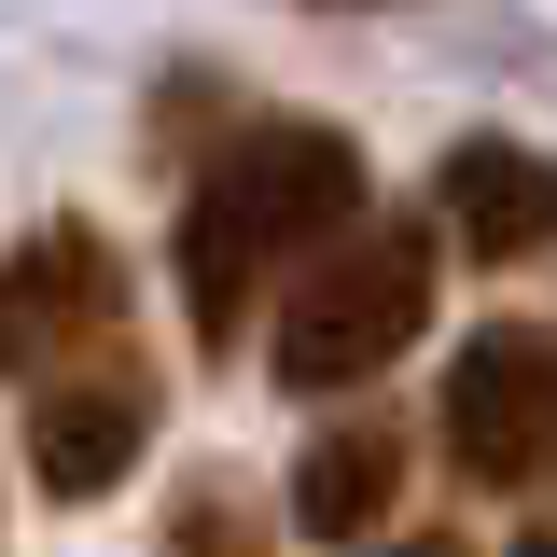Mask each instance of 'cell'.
Here are the masks:
<instances>
[{
  "label": "cell",
  "instance_id": "7a4b0ae2",
  "mask_svg": "<svg viewBox=\"0 0 557 557\" xmlns=\"http://www.w3.org/2000/svg\"><path fill=\"white\" fill-rule=\"evenodd\" d=\"M432 321V237L418 223H348L307 251V293L278 307V391H307V405H335L362 376H391Z\"/></svg>",
  "mask_w": 557,
  "mask_h": 557
},
{
  "label": "cell",
  "instance_id": "3957f363",
  "mask_svg": "<svg viewBox=\"0 0 557 557\" xmlns=\"http://www.w3.org/2000/svg\"><path fill=\"white\" fill-rule=\"evenodd\" d=\"M98 362H139V307H126V265L98 223H28L0 251V376L14 391H70Z\"/></svg>",
  "mask_w": 557,
  "mask_h": 557
},
{
  "label": "cell",
  "instance_id": "277c9868",
  "mask_svg": "<svg viewBox=\"0 0 557 557\" xmlns=\"http://www.w3.org/2000/svg\"><path fill=\"white\" fill-rule=\"evenodd\" d=\"M432 432H446L460 487H487V502L557 487V335H544V321H487V335H460L446 391H432Z\"/></svg>",
  "mask_w": 557,
  "mask_h": 557
},
{
  "label": "cell",
  "instance_id": "9c48e42d",
  "mask_svg": "<svg viewBox=\"0 0 557 557\" xmlns=\"http://www.w3.org/2000/svg\"><path fill=\"white\" fill-rule=\"evenodd\" d=\"M391 557H474V544H460V530H432V544H391Z\"/></svg>",
  "mask_w": 557,
  "mask_h": 557
},
{
  "label": "cell",
  "instance_id": "ba28073f",
  "mask_svg": "<svg viewBox=\"0 0 557 557\" xmlns=\"http://www.w3.org/2000/svg\"><path fill=\"white\" fill-rule=\"evenodd\" d=\"M168 557H265V502L237 474H196L182 502H168Z\"/></svg>",
  "mask_w": 557,
  "mask_h": 557
},
{
  "label": "cell",
  "instance_id": "52a82bcc",
  "mask_svg": "<svg viewBox=\"0 0 557 557\" xmlns=\"http://www.w3.org/2000/svg\"><path fill=\"white\" fill-rule=\"evenodd\" d=\"M391 502H405V432L391 418H348V432H321L293 460V530L307 544H362Z\"/></svg>",
  "mask_w": 557,
  "mask_h": 557
},
{
  "label": "cell",
  "instance_id": "6da1fadb",
  "mask_svg": "<svg viewBox=\"0 0 557 557\" xmlns=\"http://www.w3.org/2000/svg\"><path fill=\"white\" fill-rule=\"evenodd\" d=\"M348 223H362V153H348V126H307V112L237 126L196 168V196H182V321H196V348H237V321L265 307V278L307 265Z\"/></svg>",
  "mask_w": 557,
  "mask_h": 557
},
{
  "label": "cell",
  "instance_id": "5b68a950",
  "mask_svg": "<svg viewBox=\"0 0 557 557\" xmlns=\"http://www.w3.org/2000/svg\"><path fill=\"white\" fill-rule=\"evenodd\" d=\"M432 237L460 265H530L557 237V153H530V139H446L432 153Z\"/></svg>",
  "mask_w": 557,
  "mask_h": 557
},
{
  "label": "cell",
  "instance_id": "30bf717a",
  "mask_svg": "<svg viewBox=\"0 0 557 557\" xmlns=\"http://www.w3.org/2000/svg\"><path fill=\"white\" fill-rule=\"evenodd\" d=\"M516 557H557V516H544V530H530V544H516Z\"/></svg>",
  "mask_w": 557,
  "mask_h": 557
},
{
  "label": "cell",
  "instance_id": "8992f818",
  "mask_svg": "<svg viewBox=\"0 0 557 557\" xmlns=\"http://www.w3.org/2000/svg\"><path fill=\"white\" fill-rule=\"evenodd\" d=\"M153 405H168L153 348H139V362H112V376L28 391V474L57 487V502H98V487H126V460L153 446Z\"/></svg>",
  "mask_w": 557,
  "mask_h": 557
}]
</instances>
